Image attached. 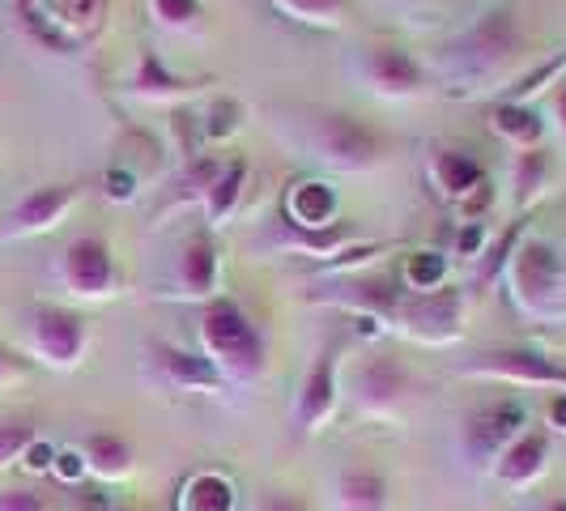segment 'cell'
Listing matches in <instances>:
<instances>
[{
	"label": "cell",
	"mask_w": 566,
	"mask_h": 511,
	"mask_svg": "<svg viewBox=\"0 0 566 511\" xmlns=\"http://www.w3.org/2000/svg\"><path fill=\"white\" fill-rule=\"evenodd\" d=\"M545 426H549V430H563L566 435V388L549 393V400H545Z\"/></svg>",
	"instance_id": "obj_39"
},
{
	"label": "cell",
	"mask_w": 566,
	"mask_h": 511,
	"mask_svg": "<svg viewBox=\"0 0 566 511\" xmlns=\"http://www.w3.org/2000/svg\"><path fill=\"white\" fill-rule=\"evenodd\" d=\"M285 18L312 22V27H337L345 13V0H273Z\"/></svg>",
	"instance_id": "obj_28"
},
{
	"label": "cell",
	"mask_w": 566,
	"mask_h": 511,
	"mask_svg": "<svg viewBox=\"0 0 566 511\" xmlns=\"http://www.w3.org/2000/svg\"><path fill=\"white\" fill-rule=\"evenodd\" d=\"M0 511H60L43 490H34V486H9V490H0Z\"/></svg>",
	"instance_id": "obj_32"
},
{
	"label": "cell",
	"mask_w": 566,
	"mask_h": 511,
	"mask_svg": "<svg viewBox=\"0 0 566 511\" xmlns=\"http://www.w3.org/2000/svg\"><path fill=\"white\" fill-rule=\"evenodd\" d=\"M558 115H563V128H566V82H563V90H558Z\"/></svg>",
	"instance_id": "obj_42"
},
{
	"label": "cell",
	"mask_w": 566,
	"mask_h": 511,
	"mask_svg": "<svg viewBox=\"0 0 566 511\" xmlns=\"http://www.w3.org/2000/svg\"><path fill=\"white\" fill-rule=\"evenodd\" d=\"M524 430H528V405L520 397L482 400L460 418V452L478 473H490L494 460L507 452Z\"/></svg>",
	"instance_id": "obj_3"
},
{
	"label": "cell",
	"mask_w": 566,
	"mask_h": 511,
	"mask_svg": "<svg viewBox=\"0 0 566 511\" xmlns=\"http://www.w3.org/2000/svg\"><path fill=\"white\" fill-rule=\"evenodd\" d=\"M149 9H154V18L170 30L197 27L200 18H205V4H200V0H149Z\"/></svg>",
	"instance_id": "obj_31"
},
{
	"label": "cell",
	"mask_w": 566,
	"mask_h": 511,
	"mask_svg": "<svg viewBox=\"0 0 566 511\" xmlns=\"http://www.w3.org/2000/svg\"><path fill=\"white\" fill-rule=\"evenodd\" d=\"M200 350L218 363L227 379L248 384L264 371V337L252 324V315L230 299H213L200 315Z\"/></svg>",
	"instance_id": "obj_1"
},
{
	"label": "cell",
	"mask_w": 566,
	"mask_h": 511,
	"mask_svg": "<svg viewBox=\"0 0 566 511\" xmlns=\"http://www.w3.org/2000/svg\"><path fill=\"white\" fill-rule=\"evenodd\" d=\"M545 175H549L545 149H524L520 163H515V197H520V205H528V197L545 188Z\"/></svg>",
	"instance_id": "obj_29"
},
{
	"label": "cell",
	"mask_w": 566,
	"mask_h": 511,
	"mask_svg": "<svg viewBox=\"0 0 566 511\" xmlns=\"http://www.w3.org/2000/svg\"><path fill=\"white\" fill-rule=\"evenodd\" d=\"M52 473H56L64 486H77L82 478H90V469H85V456L77 448H64L56 452V465H52Z\"/></svg>",
	"instance_id": "obj_34"
},
{
	"label": "cell",
	"mask_w": 566,
	"mask_h": 511,
	"mask_svg": "<svg viewBox=\"0 0 566 511\" xmlns=\"http://www.w3.org/2000/svg\"><path fill=\"white\" fill-rule=\"evenodd\" d=\"M85 469L98 478V482H119L133 473V444L115 430H94L82 444Z\"/></svg>",
	"instance_id": "obj_22"
},
{
	"label": "cell",
	"mask_w": 566,
	"mask_h": 511,
	"mask_svg": "<svg viewBox=\"0 0 566 511\" xmlns=\"http://www.w3.org/2000/svg\"><path fill=\"white\" fill-rule=\"evenodd\" d=\"M175 511H239V486L218 469H200L184 478L175 494Z\"/></svg>",
	"instance_id": "obj_21"
},
{
	"label": "cell",
	"mask_w": 566,
	"mask_h": 511,
	"mask_svg": "<svg viewBox=\"0 0 566 511\" xmlns=\"http://www.w3.org/2000/svg\"><path fill=\"white\" fill-rule=\"evenodd\" d=\"M541 511H566V499H549V503H545Z\"/></svg>",
	"instance_id": "obj_43"
},
{
	"label": "cell",
	"mask_w": 566,
	"mask_h": 511,
	"mask_svg": "<svg viewBox=\"0 0 566 511\" xmlns=\"http://www.w3.org/2000/svg\"><path fill=\"white\" fill-rule=\"evenodd\" d=\"M18 375H27V363H22L13 350H4V345H0V388H4V384H13Z\"/></svg>",
	"instance_id": "obj_40"
},
{
	"label": "cell",
	"mask_w": 566,
	"mask_h": 511,
	"mask_svg": "<svg viewBox=\"0 0 566 511\" xmlns=\"http://www.w3.org/2000/svg\"><path fill=\"white\" fill-rule=\"evenodd\" d=\"M149 363H154L158 375L167 379L170 388H179V393H209V397H218V393H227V384H230L205 350H188V345H179V341H154V345H149Z\"/></svg>",
	"instance_id": "obj_12"
},
{
	"label": "cell",
	"mask_w": 566,
	"mask_h": 511,
	"mask_svg": "<svg viewBox=\"0 0 566 511\" xmlns=\"http://www.w3.org/2000/svg\"><path fill=\"white\" fill-rule=\"evenodd\" d=\"M103 192H107V200H133L137 197V179H133V170L112 167L107 175H103Z\"/></svg>",
	"instance_id": "obj_36"
},
{
	"label": "cell",
	"mask_w": 566,
	"mask_h": 511,
	"mask_svg": "<svg viewBox=\"0 0 566 511\" xmlns=\"http://www.w3.org/2000/svg\"><path fill=\"white\" fill-rule=\"evenodd\" d=\"M392 503V482L370 469V465H349L337 478V511H388Z\"/></svg>",
	"instance_id": "obj_20"
},
{
	"label": "cell",
	"mask_w": 566,
	"mask_h": 511,
	"mask_svg": "<svg viewBox=\"0 0 566 511\" xmlns=\"http://www.w3.org/2000/svg\"><path fill=\"white\" fill-rule=\"evenodd\" d=\"M98 511H124V508H112V503H107V508H98Z\"/></svg>",
	"instance_id": "obj_44"
},
{
	"label": "cell",
	"mask_w": 566,
	"mask_h": 511,
	"mask_svg": "<svg viewBox=\"0 0 566 511\" xmlns=\"http://www.w3.org/2000/svg\"><path fill=\"white\" fill-rule=\"evenodd\" d=\"M319 149H324V158H333V163L345 170H367L384 158L379 133L367 128L363 119L340 115V112L319 119Z\"/></svg>",
	"instance_id": "obj_13"
},
{
	"label": "cell",
	"mask_w": 566,
	"mask_h": 511,
	"mask_svg": "<svg viewBox=\"0 0 566 511\" xmlns=\"http://www.w3.org/2000/svg\"><path fill=\"white\" fill-rule=\"evenodd\" d=\"M460 205H464V218H478V213H482L485 205H490V184H482V188H473V192H469V197L460 200Z\"/></svg>",
	"instance_id": "obj_41"
},
{
	"label": "cell",
	"mask_w": 566,
	"mask_h": 511,
	"mask_svg": "<svg viewBox=\"0 0 566 511\" xmlns=\"http://www.w3.org/2000/svg\"><path fill=\"white\" fill-rule=\"evenodd\" d=\"M56 444H48V439H34L27 452H22V465H27L30 473H52V465H56Z\"/></svg>",
	"instance_id": "obj_37"
},
{
	"label": "cell",
	"mask_w": 566,
	"mask_h": 511,
	"mask_svg": "<svg viewBox=\"0 0 566 511\" xmlns=\"http://www.w3.org/2000/svg\"><path fill=\"white\" fill-rule=\"evenodd\" d=\"M367 77L379 94H397V98H409V94L426 90L422 60L413 56L409 48H375L367 56Z\"/></svg>",
	"instance_id": "obj_18"
},
{
	"label": "cell",
	"mask_w": 566,
	"mask_h": 511,
	"mask_svg": "<svg viewBox=\"0 0 566 511\" xmlns=\"http://www.w3.org/2000/svg\"><path fill=\"white\" fill-rule=\"evenodd\" d=\"M255 511H312V503L303 494H294V490H264L255 499Z\"/></svg>",
	"instance_id": "obj_35"
},
{
	"label": "cell",
	"mask_w": 566,
	"mask_h": 511,
	"mask_svg": "<svg viewBox=\"0 0 566 511\" xmlns=\"http://www.w3.org/2000/svg\"><path fill=\"white\" fill-rule=\"evenodd\" d=\"M448 255L443 252H409L405 255V264H400V285H409L413 294H430V290H439V285H448Z\"/></svg>",
	"instance_id": "obj_27"
},
{
	"label": "cell",
	"mask_w": 566,
	"mask_h": 511,
	"mask_svg": "<svg viewBox=\"0 0 566 511\" xmlns=\"http://www.w3.org/2000/svg\"><path fill=\"white\" fill-rule=\"evenodd\" d=\"M60 282L77 299H112L119 290V269L103 234H77L60 255Z\"/></svg>",
	"instance_id": "obj_10"
},
{
	"label": "cell",
	"mask_w": 566,
	"mask_h": 511,
	"mask_svg": "<svg viewBox=\"0 0 566 511\" xmlns=\"http://www.w3.org/2000/svg\"><path fill=\"white\" fill-rule=\"evenodd\" d=\"M511 290L520 299V307L533 315L558 320L566 315V260L554 243L528 239L511 255Z\"/></svg>",
	"instance_id": "obj_4"
},
{
	"label": "cell",
	"mask_w": 566,
	"mask_h": 511,
	"mask_svg": "<svg viewBox=\"0 0 566 511\" xmlns=\"http://www.w3.org/2000/svg\"><path fill=\"white\" fill-rule=\"evenodd\" d=\"M430 175H434L439 192L452 200H464L473 188H482L485 184V167L473 158V154H464V149H434Z\"/></svg>",
	"instance_id": "obj_23"
},
{
	"label": "cell",
	"mask_w": 566,
	"mask_h": 511,
	"mask_svg": "<svg viewBox=\"0 0 566 511\" xmlns=\"http://www.w3.org/2000/svg\"><path fill=\"white\" fill-rule=\"evenodd\" d=\"M524 48V30L520 18L511 9H490L485 18H478L469 34L452 48V60L469 64V69H494V64H507L515 52Z\"/></svg>",
	"instance_id": "obj_11"
},
{
	"label": "cell",
	"mask_w": 566,
	"mask_h": 511,
	"mask_svg": "<svg viewBox=\"0 0 566 511\" xmlns=\"http://www.w3.org/2000/svg\"><path fill=\"white\" fill-rule=\"evenodd\" d=\"M239 119H243V107H239L234 98H218V103L209 107V124H205V137H209V142H222V137H230V133L239 128Z\"/></svg>",
	"instance_id": "obj_33"
},
{
	"label": "cell",
	"mask_w": 566,
	"mask_h": 511,
	"mask_svg": "<svg viewBox=\"0 0 566 511\" xmlns=\"http://www.w3.org/2000/svg\"><path fill=\"white\" fill-rule=\"evenodd\" d=\"M413 393V375L392 354H370L349 379V397L358 418H392Z\"/></svg>",
	"instance_id": "obj_9"
},
{
	"label": "cell",
	"mask_w": 566,
	"mask_h": 511,
	"mask_svg": "<svg viewBox=\"0 0 566 511\" xmlns=\"http://www.w3.org/2000/svg\"><path fill=\"white\" fill-rule=\"evenodd\" d=\"M30 350H34L39 363L56 371L82 367L85 350H90V320L73 307L39 303L30 312Z\"/></svg>",
	"instance_id": "obj_6"
},
{
	"label": "cell",
	"mask_w": 566,
	"mask_h": 511,
	"mask_svg": "<svg viewBox=\"0 0 566 511\" xmlns=\"http://www.w3.org/2000/svg\"><path fill=\"white\" fill-rule=\"evenodd\" d=\"M18 18L34 43L82 52L107 27V0H18Z\"/></svg>",
	"instance_id": "obj_2"
},
{
	"label": "cell",
	"mask_w": 566,
	"mask_h": 511,
	"mask_svg": "<svg viewBox=\"0 0 566 511\" xmlns=\"http://www.w3.org/2000/svg\"><path fill=\"white\" fill-rule=\"evenodd\" d=\"M243 184H248V158H230V163H222V170L213 175V184L205 188V218H209V222L230 218V213L239 209Z\"/></svg>",
	"instance_id": "obj_26"
},
{
	"label": "cell",
	"mask_w": 566,
	"mask_h": 511,
	"mask_svg": "<svg viewBox=\"0 0 566 511\" xmlns=\"http://www.w3.org/2000/svg\"><path fill=\"white\" fill-rule=\"evenodd\" d=\"M340 354H345V345H340V341L324 345V350L315 354V363L307 367V375H303L298 397H294V414H290V423H294L298 435H319V430L328 426V418L337 414Z\"/></svg>",
	"instance_id": "obj_8"
},
{
	"label": "cell",
	"mask_w": 566,
	"mask_h": 511,
	"mask_svg": "<svg viewBox=\"0 0 566 511\" xmlns=\"http://www.w3.org/2000/svg\"><path fill=\"white\" fill-rule=\"evenodd\" d=\"M473 379H494V384H515V388H566V363L545 354L537 345H503V350H482L460 363Z\"/></svg>",
	"instance_id": "obj_5"
},
{
	"label": "cell",
	"mask_w": 566,
	"mask_h": 511,
	"mask_svg": "<svg viewBox=\"0 0 566 511\" xmlns=\"http://www.w3.org/2000/svg\"><path fill=\"white\" fill-rule=\"evenodd\" d=\"M34 439L39 435H34L30 418H0V469L13 465V460H22V452H27Z\"/></svg>",
	"instance_id": "obj_30"
},
{
	"label": "cell",
	"mask_w": 566,
	"mask_h": 511,
	"mask_svg": "<svg viewBox=\"0 0 566 511\" xmlns=\"http://www.w3.org/2000/svg\"><path fill=\"white\" fill-rule=\"evenodd\" d=\"M485 124H490L494 137L520 145V149H533V145L545 137V119H541L537 107H528V103H511V98L494 103V107L485 112Z\"/></svg>",
	"instance_id": "obj_24"
},
{
	"label": "cell",
	"mask_w": 566,
	"mask_h": 511,
	"mask_svg": "<svg viewBox=\"0 0 566 511\" xmlns=\"http://www.w3.org/2000/svg\"><path fill=\"white\" fill-rule=\"evenodd\" d=\"M315 303H333V307H345L358 320H370V324H392L405 303V290L392 278H345L337 290L328 294H312Z\"/></svg>",
	"instance_id": "obj_14"
},
{
	"label": "cell",
	"mask_w": 566,
	"mask_h": 511,
	"mask_svg": "<svg viewBox=\"0 0 566 511\" xmlns=\"http://www.w3.org/2000/svg\"><path fill=\"white\" fill-rule=\"evenodd\" d=\"M192 90H197V82H188V77H175V73L167 69V60L158 56V52H149V48H145L142 60H137V73H133V94L167 103V98H184V94H192Z\"/></svg>",
	"instance_id": "obj_25"
},
{
	"label": "cell",
	"mask_w": 566,
	"mask_h": 511,
	"mask_svg": "<svg viewBox=\"0 0 566 511\" xmlns=\"http://www.w3.org/2000/svg\"><path fill=\"white\" fill-rule=\"evenodd\" d=\"M460 315H464V290L448 282L430 294H405L392 328L426 345H448L460 337Z\"/></svg>",
	"instance_id": "obj_7"
},
{
	"label": "cell",
	"mask_w": 566,
	"mask_h": 511,
	"mask_svg": "<svg viewBox=\"0 0 566 511\" xmlns=\"http://www.w3.org/2000/svg\"><path fill=\"white\" fill-rule=\"evenodd\" d=\"M549 469V430L545 426H528L507 452L494 460V478L507 490H528L541 482V473Z\"/></svg>",
	"instance_id": "obj_16"
},
{
	"label": "cell",
	"mask_w": 566,
	"mask_h": 511,
	"mask_svg": "<svg viewBox=\"0 0 566 511\" xmlns=\"http://www.w3.org/2000/svg\"><path fill=\"white\" fill-rule=\"evenodd\" d=\"M77 192H82L77 184H43V188L27 192V197L9 209V218H4V234H9V239H18V234H43V230H52L60 218L73 209Z\"/></svg>",
	"instance_id": "obj_15"
},
{
	"label": "cell",
	"mask_w": 566,
	"mask_h": 511,
	"mask_svg": "<svg viewBox=\"0 0 566 511\" xmlns=\"http://www.w3.org/2000/svg\"><path fill=\"white\" fill-rule=\"evenodd\" d=\"M337 188L324 184V179H298L290 184V192L282 200V213L290 227L307 230V234H319V230L337 227Z\"/></svg>",
	"instance_id": "obj_17"
},
{
	"label": "cell",
	"mask_w": 566,
	"mask_h": 511,
	"mask_svg": "<svg viewBox=\"0 0 566 511\" xmlns=\"http://www.w3.org/2000/svg\"><path fill=\"white\" fill-rule=\"evenodd\" d=\"M482 243H485L482 222H464V230L455 234V248H460V255H482Z\"/></svg>",
	"instance_id": "obj_38"
},
{
	"label": "cell",
	"mask_w": 566,
	"mask_h": 511,
	"mask_svg": "<svg viewBox=\"0 0 566 511\" xmlns=\"http://www.w3.org/2000/svg\"><path fill=\"white\" fill-rule=\"evenodd\" d=\"M218 282H222V255L213 234H192L179 252V285H184V299H218Z\"/></svg>",
	"instance_id": "obj_19"
}]
</instances>
